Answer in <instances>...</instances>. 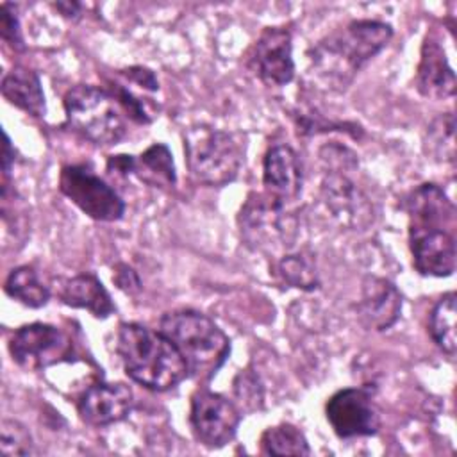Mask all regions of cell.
Masks as SVG:
<instances>
[{
  "instance_id": "obj_18",
  "label": "cell",
  "mask_w": 457,
  "mask_h": 457,
  "mask_svg": "<svg viewBox=\"0 0 457 457\" xmlns=\"http://www.w3.org/2000/svg\"><path fill=\"white\" fill-rule=\"evenodd\" d=\"M409 228H448L455 225V205L443 187L434 182H423L405 198Z\"/></svg>"
},
{
  "instance_id": "obj_27",
  "label": "cell",
  "mask_w": 457,
  "mask_h": 457,
  "mask_svg": "<svg viewBox=\"0 0 457 457\" xmlns=\"http://www.w3.org/2000/svg\"><path fill=\"white\" fill-rule=\"evenodd\" d=\"M0 452L4 457H29L36 453V445L29 428L16 420H2Z\"/></svg>"
},
{
  "instance_id": "obj_1",
  "label": "cell",
  "mask_w": 457,
  "mask_h": 457,
  "mask_svg": "<svg viewBox=\"0 0 457 457\" xmlns=\"http://www.w3.org/2000/svg\"><path fill=\"white\" fill-rule=\"evenodd\" d=\"M393 37V27L380 20H352L316 41L309 50L311 75L330 91H345L366 62Z\"/></svg>"
},
{
  "instance_id": "obj_3",
  "label": "cell",
  "mask_w": 457,
  "mask_h": 457,
  "mask_svg": "<svg viewBox=\"0 0 457 457\" xmlns=\"http://www.w3.org/2000/svg\"><path fill=\"white\" fill-rule=\"evenodd\" d=\"M159 330L179 348L193 377L212 378L230 355L228 336L198 311L166 312L159 321Z\"/></svg>"
},
{
  "instance_id": "obj_33",
  "label": "cell",
  "mask_w": 457,
  "mask_h": 457,
  "mask_svg": "<svg viewBox=\"0 0 457 457\" xmlns=\"http://www.w3.org/2000/svg\"><path fill=\"white\" fill-rule=\"evenodd\" d=\"M112 282L118 286V289L125 291L127 295H136L137 291H141L139 275L129 264H118L114 268Z\"/></svg>"
},
{
  "instance_id": "obj_2",
  "label": "cell",
  "mask_w": 457,
  "mask_h": 457,
  "mask_svg": "<svg viewBox=\"0 0 457 457\" xmlns=\"http://www.w3.org/2000/svg\"><path fill=\"white\" fill-rule=\"evenodd\" d=\"M116 352L125 373L150 391H168L189 377V368L179 348L157 328L141 323H121Z\"/></svg>"
},
{
  "instance_id": "obj_22",
  "label": "cell",
  "mask_w": 457,
  "mask_h": 457,
  "mask_svg": "<svg viewBox=\"0 0 457 457\" xmlns=\"http://www.w3.org/2000/svg\"><path fill=\"white\" fill-rule=\"evenodd\" d=\"M4 291L7 296L30 309H41L50 300V287L30 264L12 268L4 282Z\"/></svg>"
},
{
  "instance_id": "obj_11",
  "label": "cell",
  "mask_w": 457,
  "mask_h": 457,
  "mask_svg": "<svg viewBox=\"0 0 457 457\" xmlns=\"http://www.w3.org/2000/svg\"><path fill=\"white\" fill-rule=\"evenodd\" d=\"M246 66L268 87L287 86L295 79L291 32L286 27H264L248 50Z\"/></svg>"
},
{
  "instance_id": "obj_7",
  "label": "cell",
  "mask_w": 457,
  "mask_h": 457,
  "mask_svg": "<svg viewBox=\"0 0 457 457\" xmlns=\"http://www.w3.org/2000/svg\"><path fill=\"white\" fill-rule=\"evenodd\" d=\"M59 191L86 216L96 221H118L125 202L118 191L98 177L87 164H66L59 173Z\"/></svg>"
},
{
  "instance_id": "obj_17",
  "label": "cell",
  "mask_w": 457,
  "mask_h": 457,
  "mask_svg": "<svg viewBox=\"0 0 457 457\" xmlns=\"http://www.w3.org/2000/svg\"><path fill=\"white\" fill-rule=\"evenodd\" d=\"M416 89L430 100H446L455 95V73L436 34L425 36L416 68Z\"/></svg>"
},
{
  "instance_id": "obj_32",
  "label": "cell",
  "mask_w": 457,
  "mask_h": 457,
  "mask_svg": "<svg viewBox=\"0 0 457 457\" xmlns=\"http://www.w3.org/2000/svg\"><path fill=\"white\" fill-rule=\"evenodd\" d=\"M120 77L123 80H129V84L139 86L143 91L155 93L159 89V82H157L155 73L152 70L145 68V66H130V68L120 70Z\"/></svg>"
},
{
  "instance_id": "obj_12",
  "label": "cell",
  "mask_w": 457,
  "mask_h": 457,
  "mask_svg": "<svg viewBox=\"0 0 457 457\" xmlns=\"http://www.w3.org/2000/svg\"><path fill=\"white\" fill-rule=\"evenodd\" d=\"M325 416L341 439L375 436L380 416L371 393L364 387H345L336 391L325 403Z\"/></svg>"
},
{
  "instance_id": "obj_30",
  "label": "cell",
  "mask_w": 457,
  "mask_h": 457,
  "mask_svg": "<svg viewBox=\"0 0 457 457\" xmlns=\"http://www.w3.org/2000/svg\"><path fill=\"white\" fill-rule=\"evenodd\" d=\"M320 161L325 171H353L359 166L355 154L341 145H325L320 148Z\"/></svg>"
},
{
  "instance_id": "obj_31",
  "label": "cell",
  "mask_w": 457,
  "mask_h": 457,
  "mask_svg": "<svg viewBox=\"0 0 457 457\" xmlns=\"http://www.w3.org/2000/svg\"><path fill=\"white\" fill-rule=\"evenodd\" d=\"M0 36L12 50H25V43L21 37L20 20L16 7L9 2L2 4V18H0Z\"/></svg>"
},
{
  "instance_id": "obj_24",
  "label": "cell",
  "mask_w": 457,
  "mask_h": 457,
  "mask_svg": "<svg viewBox=\"0 0 457 457\" xmlns=\"http://www.w3.org/2000/svg\"><path fill=\"white\" fill-rule=\"evenodd\" d=\"M262 455H311L305 434L293 423L268 427L259 439Z\"/></svg>"
},
{
  "instance_id": "obj_25",
  "label": "cell",
  "mask_w": 457,
  "mask_h": 457,
  "mask_svg": "<svg viewBox=\"0 0 457 457\" xmlns=\"http://www.w3.org/2000/svg\"><path fill=\"white\" fill-rule=\"evenodd\" d=\"M455 293H445L434 309L430 311L428 318V334L432 341L437 345L441 352L446 355H453L457 348V337H455Z\"/></svg>"
},
{
  "instance_id": "obj_34",
  "label": "cell",
  "mask_w": 457,
  "mask_h": 457,
  "mask_svg": "<svg viewBox=\"0 0 457 457\" xmlns=\"http://www.w3.org/2000/svg\"><path fill=\"white\" fill-rule=\"evenodd\" d=\"M134 164H136V157L134 155H127V154H118V155H111L107 161V170L111 173H120V175H130L134 173Z\"/></svg>"
},
{
  "instance_id": "obj_21",
  "label": "cell",
  "mask_w": 457,
  "mask_h": 457,
  "mask_svg": "<svg viewBox=\"0 0 457 457\" xmlns=\"http://www.w3.org/2000/svg\"><path fill=\"white\" fill-rule=\"evenodd\" d=\"M275 275L287 287L314 291L320 287V271L314 253L307 250L287 252L275 261Z\"/></svg>"
},
{
  "instance_id": "obj_19",
  "label": "cell",
  "mask_w": 457,
  "mask_h": 457,
  "mask_svg": "<svg viewBox=\"0 0 457 457\" xmlns=\"http://www.w3.org/2000/svg\"><path fill=\"white\" fill-rule=\"evenodd\" d=\"M57 298L73 309H86L98 320H105L116 312V305L104 287L102 280L93 273L64 277L55 286Z\"/></svg>"
},
{
  "instance_id": "obj_5",
  "label": "cell",
  "mask_w": 457,
  "mask_h": 457,
  "mask_svg": "<svg viewBox=\"0 0 457 457\" xmlns=\"http://www.w3.org/2000/svg\"><path fill=\"white\" fill-rule=\"evenodd\" d=\"M243 139L228 130L205 123L184 130V155L189 175L211 187L234 182L245 162Z\"/></svg>"
},
{
  "instance_id": "obj_14",
  "label": "cell",
  "mask_w": 457,
  "mask_h": 457,
  "mask_svg": "<svg viewBox=\"0 0 457 457\" xmlns=\"http://www.w3.org/2000/svg\"><path fill=\"white\" fill-rule=\"evenodd\" d=\"M402 307V293L391 280L375 275L362 278L361 298L355 303V312L364 328L375 332L391 328L398 321Z\"/></svg>"
},
{
  "instance_id": "obj_8",
  "label": "cell",
  "mask_w": 457,
  "mask_h": 457,
  "mask_svg": "<svg viewBox=\"0 0 457 457\" xmlns=\"http://www.w3.org/2000/svg\"><path fill=\"white\" fill-rule=\"evenodd\" d=\"M12 361L27 371H43L71 361L73 341L66 332L50 323L34 321L16 328L9 339Z\"/></svg>"
},
{
  "instance_id": "obj_26",
  "label": "cell",
  "mask_w": 457,
  "mask_h": 457,
  "mask_svg": "<svg viewBox=\"0 0 457 457\" xmlns=\"http://www.w3.org/2000/svg\"><path fill=\"white\" fill-rule=\"evenodd\" d=\"M425 152L439 162L455 161V118L453 112L436 116L425 132Z\"/></svg>"
},
{
  "instance_id": "obj_28",
  "label": "cell",
  "mask_w": 457,
  "mask_h": 457,
  "mask_svg": "<svg viewBox=\"0 0 457 457\" xmlns=\"http://www.w3.org/2000/svg\"><path fill=\"white\" fill-rule=\"evenodd\" d=\"M111 96L116 100V104L127 112V116L139 123V125H148L154 116H155V111L150 109L152 102H148L146 98L136 95L125 82H114V80H109V89Z\"/></svg>"
},
{
  "instance_id": "obj_9",
  "label": "cell",
  "mask_w": 457,
  "mask_h": 457,
  "mask_svg": "<svg viewBox=\"0 0 457 457\" xmlns=\"http://www.w3.org/2000/svg\"><path fill=\"white\" fill-rule=\"evenodd\" d=\"M243 412L227 396L196 389L189 403V427L198 443L207 448H223L228 445L239 428Z\"/></svg>"
},
{
  "instance_id": "obj_15",
  "label": "cell",
  "mask_w": 457,
  "mask_h": 457,
  "mask_svg": "<svg viewBox=\"0 0 457 457\" xmlns=\"http://www.w3.org/2000/svg\"><path fill=\"white\" fill-rule=\"evenodd\" d=\"M134 407V393L123 382H96L82 391L77 411L84 423L107 427L123 421Z\"/></svg>"
},
{
  "instance_id": "obj_16",
  "label": "cell",
  "mask_w": 457,
  "mask_h": 457,
  "mask_svg": "<svg viewBox=\"0 0 457 457\" xmlns=\"http://www.w3.org/2000/svg\"><path fill=\"white\" fill-rule=\"evenodd\" d=\"M303 170L293 146L286 143L271 145L262 157L264 193L286 204L295 202L302 193Z\"/></svg>"
},
{
  "instance_id": "obj_10",
  "label": "cell",
  "mask_w": 457,
  "mask_h": 457,
  "mask_svg": "<svg viewBox=\"0 0 457 457\" xmlns=\"http://www.w3.org/2000/svg\"><path fill=\"white\" fill-rule=\"evenodd\" d=\"M350 171H325L320 196L330 216L348 230H368L375 223V204L352 180Z\"/></svg>"
},
{
  "instance_id": "obj_23",
  "label": "cell",
  "mask_w": 457,
  "mask_h": 457,
  "mask_svg": "<svg viewBox=\"0 0 457 457\" xmlns=\"http://www.w3.org/2000/svg\"><path fill=\"white\" fill-rule=\"evenodd\" d=\"M134 175L152 186H173L177 182L173 155L164 143L150 145L136 157Z\"/></svg>"
},
{
  "instance_id": "obj_29",
  "label": "cell",
  "mask_w": 457,
  "mask_h": 457,
  "mask_svg": "<svg viewBox=\"0 0 457 457\" xmlns=\"http://www.w3.org/2000/svg\"><path fill=\"white\" fill-rule=\"evenodd\" d=\"M234 395L241 412L259 409L262 405V386L259 377L250 370H241L234 378Z\"/></svg>"
},
{
  "instance_id": "obj_20",
  "label": "cell",
  "mask_w": 457,
  "mask_h": 457,
  "mask_svg": "<svg viewBox=\"0 0 457 457\" xmlns=\"http://www.w3.org/2000/svg\"><path fill=\"white\" fill-rule=\"evenodd\" d=\"M2 96L23 112L43 118L46 112V100L39 75L25 66H14L2 79Z\"/></svg>"
},
{
  "instance_id": "obj_6",
  "label": "cell",
  "mask_w": 457,
  "mask_h": 457,
  "mask_svg": "<svg viewBox=\"0 0 457 457\" xmlns=\"http://www.w3.org/2000/svg\"><path fill=\"white\" fill-rule=\"evenodd\" d=\"M62 107L68 127L93 145L112 146L127 134L118 104L104 87L77 84L64 93Z\"/></svg>"
},
{
  "instance_id": "obj_36",
  "label": "cell",
  "mask_w": 457,
  "mask_h": 457,
  "mask_svg": "<svg viewBox=\"0 0 457 457\" xmlns=\"http://www.w3.org/2000/svg\"><path fill=\"white\" fill-rule=\"evenodd\" d=\"M52 7L55 11H59L61 16H64L68 20H77L82 11V4H79V2H55V4H52Z\"/></svg>"
},
{
  "instance_id": "obj_13",
  "label": "cell",
  "mask_w": 457,
  "mask_h": 457,
  "mask_svg": "<svg viewBox=\"0 0 457 457\" xmlns=\"http://www.w3.org/2000/svg\"><path fill=\"white\" fill-rule=\"evenodd\" d=\"M414 270L423 277H450L455 271V236L448 228H409Z\"/></svg>"
},
{
  "instance_id": "obj_4",
  "label": "cell",
  "mask_w": 457,
  "mask_h": 457,
  "mask_svg": "<svg viewBox=\"0 0 457 457\" xmlns=\"http://www.w3.org/2000/svg\"><path fill=\"white\" fill-rule=\"evenodd\" d=\"M237 228L250 250L278 259L293 250L300 221L286 202L264 191H250L239 207Z\"/></svg>"
},
{
  "instance_id": "obj_35",
  "label": "cell",
  "mask_w": 457,
  "mask_h": 457,
  "mask_svg": "<svg viewBox=\"0 0 457 457\" xmlns=\"http://www.w3.org/2000/svg\"><path fill=\"white\" fill-rule=\"evenodd\" d=\"M16 150L7 136V132H4V150H2V171H4V179H9V173H11V168L16 161Z\"/></svg>"
}]
</instances>
